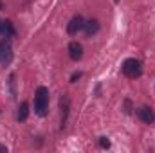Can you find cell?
Here are the masks:
<instances>
[{"label": "cell", "instance_id": "9c48e42d", "mask_svg": "<svg viewBox=\"0 0 155 153\" xmlns=\"http://www.w3.org/2000/svg\"><path fill=\"white\" fill-rule=\"evenodd\" d=\"M2 34L5 38H13L15 36V25L11 20H4V29H2Z\"/></svg>", "mask_w": 155, "mask_h": 153}, {"label": "cell", "instance_id": "277c9868", "mask_svg": "<svg viewBox=\"0 0 155 153\" xmlns=\"http://www.w3.org/2000/svg\"><path fill=\"white\" fill-rule=\"evenodd\" d=\"M137 115H139V119H141L144 124H153L155 122V114L150 106H141V108L137 110Z\"/></svg>", "mask_w": 155, "mask_h": 153}, {"label": "cell", "instance_id": "5b68a950", "mask_svg": "<svg viewBox=\"0 0 155 153\" xmlns=\"http://www.w3.org/2000/svg\"><path fill=\"white\" fill-rule=\"evenodd\" d=\"M60 110H61V128H65L67 117H69V110H71V99H69V96H61V99H60Z\"/></svg>", "mask_w": 155, "mask_h": 153}, {"label": "cell", "instance_id": "6da1fadb", "mask_svg": "<svg viewBox=\"0 0 155 153\" xmlns=\"http://www.w3.org/2000/svg\"><path fill=\"white\" fill-rule=\"evenodd\" d=\"M49 108V90L45 86H38L35 94V112L38 115H45Z\"/></svg>", "mask_w": 155, "mask_h": 153}, {"label": "cell", "instance_id": "52a82bcc", "mask_svg": "<svg viewBox=\"0 0 155 153\" xmlns=\"http://www.w3.org/2000/svg\"><path fill=\"white\" fill-rule=\"evenodd\" d=\"M69 56L74 61H79L83 58V45L79 41H71L69 43Z\"/></svg>", "mask_w": 155, "mask_h": 153}, {"label": "cell", "instance_id": "4fadbf2b", "mask_svg": "<svg viewBox=\"0 0 155 153\" xmlns=\"http://www.w3.org/2000/svg\"><path fill=\"white\" fill-rule=\"evenodd\" d=\"M2 29H4V20H0V34H2Z\"/></svg>", "mask_w": 155, "mask_h": 153}, {"label": "cell", "instance_id": "30bf717a", "mask_svg": "<svg viewBox=\"0 0 155 153\" xmlns=\"http://www.w3.org/2000/svg\"><path fill=\"white\" fill-rule=\"evenodd\" d=\"M27 115H29V105H27V103H22V105L18 106V114H16V119H18L20 122H24V121L27 119Z\"/></svg>", "mask_w": 155, "mask_h": 153}, {"label": "cell", "instance_id": "3957f363", "mask_svg": "<svg viewBox=\"0 0 155 153\" xmlns=\"http://www.w3.org/2000/svg\"><path fill=\"white\" fill-rule=\"evenodd\" d=\"M83 25H85L83 16H81V15H74V16L71 18V22H69V25H67V33H69L71 36H74V34H78V33L83 29Z\"/></svg>", "mask_w": 155, "mask_h": 153}, {"label": "cell", "instance_id": "7a4b0ae2", "mask_svg": "<svg viewBox=\"0 0 155 153\" xmlns=\"http://www.w3.org/2000/svg\"><path fill=\"white\" fill-rule=\"evenodd\" d=\"M121 70H123V74H124L126 77H130V79H135V77L141 76V72H143V67H141V61H137V60L130 58V60H126V61L123 63Z\"/></svg>", "mask_w": 155, "mask_h": 153}, {"label": "cell", "instance_id": "8fae6325", "mask_svg": "<svg viewBox=\"0 0 155 153\" xmlns=\"http://www.w3.org/2000/svg\"><path fill=\"white\" fill-rule=\"evenodd\" d=\"M99 146H101V148H110V141H108L107 137H101V139H99Z\"/></svg>", "mask_w": 155, "mask_h": 153}, {"label": "cell", "instance_id": "9a60e30c", "mask_svg": "<svg viewBox=\"0 0 155 153\" xmlns=\"http://www.w3.org/2000/svg\"><path fill=\"white\" fill-rule=\"evenodd\" d=\"M2 7H4V4H2V2H0V9H2Z\"/></svg>", "mask_w": 155, "mask_h": 153}, {"label": "cell", "instance_id": "7c38bea8", "mask_svg": "<svg viewBox=\"0 0 155 153\" xmlns=\"http://www.w3.org/2000/svg\"><path fill=\"white\" fill-rule=\"evenodd\" d=\"M79 77H81V72H74V74L71 76V83H76Z\"/></svg>", "mask_w": 155, "mask_h": 153}, {"label": "cell", "instance_id": "8992f818", "mask_svg": "<svg viewBox=\"0 0 155 153\" xmlns=\"http://www.w3.org/2000/svg\"><path fill=\"white\" fill-rule=\"evenodd\" d=\"M11 56H13V50H11V43H9V40H2L0 41V61L2 63H7L9 60H11Z\"/></svg>", "mask_w": 155, "mask_h": 153}, {"label": "cell", "instance_id": "ba28073f", "mask_svg": "<svg viewBox=\"0 0 155 153\" xmlns=\"http://www.w3.org/2000/svg\"><path fill=\"white\" fill-rule=\"evenodd\" d=\"M83 31H85V34H87V36H92V34H96V33L99 31V22H97L96 18H92V20L85 22V25H83Z\"/></svg>", "mask_w": 155, "mask_h": 153}, {"label": "cell", "instance_id": "5bb4252c", "mask_svg": "<svg viewBox=\"0 0 155 153\" xmlns=\"http://www.w3.org/2000/svg\"><path fill=\"white\" fill-rule=\"evenodd\" d=\"M0 151H7V148L5 146H0Z\"/></svg>", "mask_w": 155, "mask_h": 153}]
</instances>
